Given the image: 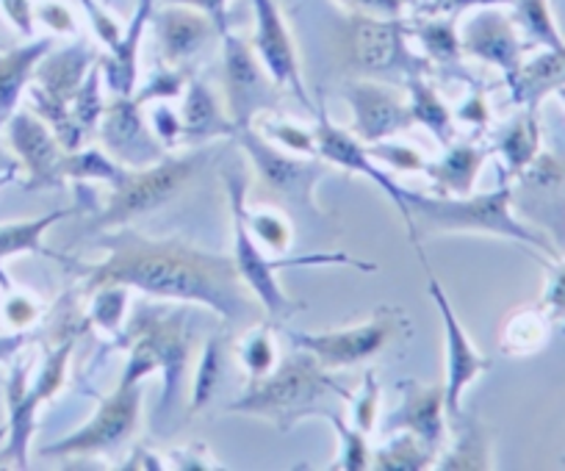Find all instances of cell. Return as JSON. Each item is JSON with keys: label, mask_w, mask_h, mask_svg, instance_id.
Segmentation results:
<instances>
[{"label": "cell", "mask_w": 565, "mask_h": 471, "mask_svg": "<svg viewBox=\"0 0 565 471\" xmlns=\"http://www.w3.org/2000/svg\"><path fill=\"white\" fill-rule=\"evenodd\" d=\"M95 245L106 258L81 267L84 295L117 283L156 300L200 302L231 324L255 319L253 291L238 278L233 256H216L178 239H148L136 231L100 233Z\"/></svg>", "instance_id": "1"}, {"label": "cell", "mask_w": 565, "mask_h": 471, "mask_svg": "<svg viewBox=\"0 0 565 471\" xmlns=\"http://www.w3.org/2000/svg\"><path fill=\"white\" fill-rule=\"evenodd\" d=\"M407 216H411V239L416 242L422 233H491L499 239H513L519 245L532 247L541 256L563 258L546 233L535 231L515 216L510 205V186H499L486 194H438L427 197L418 192H402Z\"/></svg>", "instance_id": "2"}, {"label": "cell", "mask_w": 565, "mask_h": 471, "mask_svg": "<svg viewBox=\"0 0 565 471\" xmlns=\"http://www.w3.org/2000/svg\"><path fill=\"white\" fill-rule=\"evenodd\" d=\"M350 397L352 394L330 377V372L313 358L311 352L300 350L282 364L277 361L269 375L249 381L247 392L231 405V410L271 419L280 430H291L306 416L324 414L328 399L350 403Z\"/></svg>", "instance_id": "3"}, {"label": "cell", "mask_w": 565, "mask_h": 471, "mask_svg": "<svg viewBox=\"0 0 565 471\" xmlns=\"http://www.w3.org/2000/svg\"><path fill=\"white\" fill-rule=\"evenodd\" d=\"M225 186H227V200H231V216H233V264L238 269V278L244 280L249 291H253L255 300L260 302L266 313L271 319H286L291 313L302 311L300 302L291 300L286 291L277 286L275 269L280 267H311V264H339V267H358L363 272H374V264H363L358 258L344 256H308V258H282V261H269V256L264 253V247L249 236L247 225L242 220V205H244V178L236 172H225Z\"/></svg>", "instance_id": "4"}, {"label": "cell", "mask_w": 565, "mask_h": 471, "mask_svg": "<svg viewBox=\"0 0 565 471\" xmlns=\"http://www.w3.org/2000/svg\"><path fill=\"white\" fill-rule=\"evenodd\" d=\"M209 159L211 148H200L186 156H161L156 164L139 170H125V175L111 186L103 211L92 222V231L103 233L111 227H125L136 216L161 208L189 186V181L203 170Z\"/></svg>", "instance_id": "5"}, {"label": "cell", "mask_w": 565, "mask_h": 471, "mask_svg": "<svg viewBox=\"0 0 565 471\" xmlns=\"http://www.w3.org/2000/svg\"><path fill=\"white\" fill-rule=\"evenodd\" d=\"M344 62L366 78H391V75H422L427 62L407 47V23L402 18H374V14H352L344 36Z\"/></svg>", "instance_id": "6"}, {"label": "cell", "mask_w": 565, "mask_h": 471, "mask_svg": "<svg viewBox=\"0 0 565 471\" xmlns=\"http://www.w3.org/2000/svg\"><path fill=\"white\" fill-rule=\"evenodd\" d=\"M405 330L407 317L402 313V308L383 306L377 308L372 319L355 324V328L324 330V333H291V339L300 350L311 352L324 370L335 372L377 358L380 352L388 350Z\"/></svg>", "instance_id": "7"}, {"label": "cell", "mask_w": 565, "mask_h": 471, "mask_svg": "<svg viewBox=\"0 0 565 471\" xmlns=\"http://www.w3.org/2000/svg\"><path fill=\"white\" fill-rule=\"evenodd\" d=\"M233 139L238 142V148L249 156L255 172L264 181V186L269 192H275L277 197L286 200L289 205L302 211H311L313 216H322V208L317 203V183L328 175V161L322 159H297V156L282 153L280 144L269 142L266 137H260L255 131V126L236 128Z\"/></svg>", "instance_id": "8"}, {"label": "cell", "mask_w": 565, "mask_h": 471, "mask_svg": "<svg viewBox=\"0 0 565 471\" xmlns=\"http://www.w3.org/2000/svg\"><path fill=\"white\" fill-rule=\"evenodd\" d=\"M510 205L515 216L541 227L565 256V159L557 153H541L513 178Z\"/></svg>", "instance_id": "9"}, {"label": "cell", "mask_w": 565, "mask_h": 471, "mask_svg": "<svg viewBox=\"0 0 565 471\" xmlns=\"http://www.w3.org/2000/svg\"><path fill=\"white\" fill-rule=\"evenodd\" d=\"M222 86H225V111L236 128L253 126L258 114L275 108L277 89H280L258 62L249 40H242L231 31L222 34Z\"/></svg>", "instance_id": "10"}, {"label": "cell", "mask_w": 565, "mask_h": 471, "mask_svg": "<svg viewBox=\"0 0 565 471\" xmlns=\"http://www.w3.org/2000/svg\"><path fill=\"white\" fill-rule=\"evenodd\" d=\"M141 405V383H122L119 381L117 392L108 399H103L97 414L84 427L70 432L58 443L42 449L47 458H81V454H100L111 452L119 443L128 441L139 421Z\"/></svg>", "instance_id": "11"}, {"label": "cell", "mask_w": 565, "mask_h": 471, "mask_svg": "<svg viewBox=\"0 0 565 471\" xmlns=\"http://www.w3.org/2000/svg\"><path fill=\"white\" fill-rule=\"evenodd\" d=\"M424 269H427V280H430L427 289H430L433 302H436L438 313H441L444 333H447V383H444V403H447V419L455 421L463 414L466 388L491 370V361L482 352H477V346L471 344L469 333L463 330L460 319L455 317L452 302H449L447 291H444L441 280L436 278L427 258H424Z\"/></svg>", "instance_id": "12"}, {"label": "cell", "mask_w": 565, "mask_h": 471, "mask_svg": "<svg viewBox=\"0 0 565 471\" xmlns=\"http://www.w3.org/2000/svg\"><path fill=\"white\" fill-rule=\"evenodd\" d=\"M458 40L463 56L493 64L502 69L504 78H513L530 47V42L521 40L515 20L504 14L502 7H480L463 23L458 20Z\"/></svg>", "instance_id": "13"}, {"label": "cell", "mask_w": 565, "mask_h": 471, "mask_svg": "<svg viewBox=\"0 0 565 471\" xmlns=\"http://www.w3.org/2000/svg\"><path fill=\"white\" fill-rule=\"evenodd\" d=\"M253 12H255V31H253V45L255 56L264 64V69L269 73V78L275 81L277 86H289L295 92L297 100L313 111L311 97H308L306 84H302L300 75V58H297L295 40H291V31L282 20L280 7L277 0H253Z\"/></svg>", "instance_id": "14"}, {"label": "cell", "mask_w": 565, "mask_h": 471, "mask_svg": "<svg viewBox=\"0 0 565 471\" xmlns=\"http://www.w3.org/2000/svg\"><path fill=\"white\" fill-rule=\"evenodd\" d=\"M352 108V133L361 142H383L413 128V114L405 97L394 86L377 78H355L344 89Z\"/></svg>", "instance_id": "15"}, {"label": "cell", "mask_w": 565, "mask_h": 471, "mask_svg": "<svg viewBox=\"0 0 565 471\" xmlns=\"http://www.w3.org/2000/svg\"><path fill=\"white\" fill-rule=\"evenodd\" d=\"M134 328L130 333L145 335L150 341L156 352V361H159V372L164 375V394H161V414L172 408L178 397L183 392V375H186L189 366V350H192V341L186 333V319L181 313L170 311H148L141 308L136 313Z\"/></svg>", "instance_id": "16"}, {"label": "cell", "mask_w": 565, "mask_h": 471, "mask_svg": "<svg viewBox=\"0 0 565 471\" xmlns=\"http://www.w3.org/2000/svg\"><path fill=\"white\" fill-rule=\"evenodd\" d=\"M97 126H100L106 153L119 164H128L130 170L156 164L164 156L161 153L164 148L153 137L148 120L141 117V103L134 95H117L111 103H106Z\"/></svg>", "instance_id": "17"}, {"label": "cell", "mask_w": 565, "mask_h": 471, "mask_svg": "<svg viewBox=\"0 0 565 471\" xmlns=\"http://www.w3.org/2000/svg\"><path fill=\"white\" fill-rule=\"evenodd\" d=\"M3 128H7L9 148L20 159L23 170L29 172L25 186L40 189L62 183L58 164H62V156L67 150L62 148L56 133L51 131V126L42 120L40 114H34L31 108H18Z\"/></svg>", "instance_id": "18"}, {"label": "cell", "mask_w": 565, "mask_h": 471, "mask_svg": "<svg viewBox=\"0 0 565 471\" xmlns=\"http://www.w3.org/2000/svg\"><path fill=\"white\" fill-rule=\"evenodd\" d=\"M150 25H153L161 58L175 69L192 64L220 34V29L200 9L186 7V3H167V0H161V7L153 9Z\"/></svg>", "instance_id": "19"}, {"label": "cell", "mask_w": 565, "mask_h": 471, "mask_svg": "<svg viewBox=\"0 0 565 471\" xmlns=\"http://www.w3.org/2000/svg\"><path fill=\"white\" fill-rule=\"evenodd\" d=\"M313 137H317L319 159L328 161L330 167H341V170H347V172H358V175H363V178H369V181L377 183V186L383 189L391 200H394L396 208H399V214H402V220H405L407 231H411V216H407L405 200H402V192H405V189H402L399 183L388 175V172L380 170V167L374 164L369 148L355 137V133L333 126V122H330L328 117L322 114V117H319L317 131H313Z\"/></svg>", "instance_id": "20"}, {"label": "cell", "mask_w": 565, "mask_h": 471, "mask_svg": "<svg viewBox=\"0 0 565 471\" xmlns=\"http://www.w3.org/2000/svg\"><path fill=\"white\" fill-rule=\"evenodd\" d=\"M47 399L31 383V361H18L9 370L7 381V410H9V438L0 449V465H18L29 469V447L36 432V414Z\"/></svg>", "instance_id": "21"}, {"label": "cell", "mask_w": 565, "mask_h": 471, "mask_svg": "<svg viewBox=\"0 0 565 471\" xmlns=\"http://www.w3.org/2000/svg\"><path fill=\"white\" fill-rule=\"evenodd\" d=\"M402 405L391 416L385 432L405 430L413 432L418 441L430 449H441L447 443V403H444V386H418V383H402Z\"/></svg>", "instance_id": "22"}, {"label": "cell", "mask_w": 565, "mask_h": 471, "mask_svg": "<svg viewBox=\"0 0 565 471\" xmlns=\"http://www.w3.org/2000/svg\"><path fill=\"white\" fill-rule=\"evenodd\" d=\"M97 58L100 56L95 53V47H92L89 42L81 40L58 53L47 51L45 58L40 62V67H36L31 84H34L36 89L45 92V95L56 97V100L70 103L75 97V92L84 86L86 75L95 67Z\"/></svg>", "instance_id": "23"}, {"label": "cell", "mask_w": 565, "mask_h": 471, "mask_svg": "<svg viewBox=\"0 0 565 471\" xmlns=\"http://www.w3.org/2000/svg\"><path fill=\"white\" fill-rule=\"evenodd\" d=\"M508 84L515 106L537 111V106L548 95L565 86V45L543 47L537 56L524 58L513 78H508Z\"/></svg>", "instance_id": "24"}, {"label": "cell", "mask_w": 565, "mask_h": 471, "mask_svg": "<svg viewBox=\"0 0 565 471\" xmlns=\"http://www.w3.org/2000/svg\"><path fill=\"white\" fill-rule=\"evenodd\" d=\"M47 51H53V36L31 40L25 45L0 53V128L7 126L9 117L20 108Z\"/></svg>", "instance_id": "25"}, {"label": "cell", "mask_w": 565, "mask_h": 471, "mask_svg": "<svg viewBox=\"0 0 565 471\" xmlns=\"http://www.w3.org/2000/svg\"><path fill=\"white\" fill-rule=\"evenodd\" d=\"M181 122L183 137L194 139V142H209V139L233 137L236 133V126L231 122L227 111L216 106L214 92L209 89L205 81H192L189 89L183 92Z\"/></svg>", "instance_id": "26"}, {"label": "cell", "mask_w": 565, "mask_h": 471, "mask_svg": "<svg viewBox=\"0 0 565 471\" xmlns=\"http://www.w3.org/2000/svg\"><path fill=\"white\" fill-rule=\"evenodd\" d=\"M488 156H491V150L477 148V144H447V153L436 164L427 161L424 172L433 178V186L441 194L463 197V194L475 192L477 175H480Z\"/></svg>", "instance_id": "27"}, {"label": "cell", "mask_w": 565, "mask_h": 471, "mask_svg": "<svg viewBox=\"0 0 565 471\" xmlns=\"http://www.w3.org/2000/svg\"><path fill=\"white\" fill-rule=\"evenodd\" d=\"M455 427V443L436 460L438 469H452V471H488L493 469L491 463V436L480 421L469 419L460 414L452 421Z\"/></svg>", "instance_id": "28"}, {"label": "cell", "mask_w": 565, "mask_h": 471, "mask_svg": "<svg viewBox=\"0 0 565 471\" xmlns=\"http://www.w3.org/2000/svg\"><path fill=\"white\" fill-rule=\"evenodd\" d=\"M75 208H56L51 214H42L36 220H20V222H7L0 225V278H3V261L14 256H23V253H34V256H51V253L42 247L45 233L51 231L56 222L67 220Z\"/></svg>", "instance_id": "29"}, {"label": "cell", "mask_w": 565, "mask_h": 471, "mask_svg": "<svg viewBox=\"0 0 565 471\" xmlns=\"http://www.w3.org/2000/svg\"><path fill=\"white\" fill-rule=\"evenodd\" d=\"M497 150L504 161L510 178L519 175L537 153H541V128H537V111H524L510 120L497 137Z\"/></svg>", "instance_id": "30"}, {"label": "cell", "mask_w": 565, "mask_h": 471, "mask_svg": "<svg viewBox=\"0 0 565 471\" xmlns=\"http://www.w3.org/2000/svg\"><path fill=\"white\" fill-rule=\"evenodd\" d=\"M552 333V319L546 317L541 306L537 308H519V311L510 313L502 324V335H499V344H502L504 355H532V352L543 350Z\"/></svg>", "instance_id": "31"}, {"label": "cell", "mask_w": 565, "mask_h": 471, "mask_svg": "<svg viewBox=\"0 0 565 471\" xmlns=\"http://www.w3.org/2000/svg\"><path fill=\"white\" fill-rule=\"evenodd\" d=\"M407 89H411V100H407V106H411L413 122L430 128L441 144H452L455 133H458V126H455L452 111H449L447 103L441 100L436 86L427 84L422 75H413V78H407Z\"/></svg>", "instance_id": "32"}, {"label": "cell", "mask_w": 565, "mask_h": 471, "mask_svg": "<svg viewBox=\"0 0 565 471\" xmlns=\"http://www.w3.org/2000/svg\"><path fill=\"white\" fill-rule=\"evenodd\" d=\"M438 452L424 441H418L413 432L396 430L388 432V441L374 452L372 465L380 471H424L436 465Z\"/></svg>", "instance_id": "33"}, {"label": "cell", "mask_w": 565, "mask_h": 471, "mask_svg": "<svg viewBox=\"0 0 565 471\" xmlns=\"http://www.w3.org/2000/svg\"><path fill=\"white\" fill-rule=\"evenodd\" d=\"M418 45L424 47L427 58L438 64H458L460 62V40H458V18L449 14H422L413 23Z\"/></svg>", "instance_id": "34"}, {"label": "cell", "mask_w": 565, "mask_h": 471, "mask_svg": "<svg viewBox=\"0 0 565 471\" xmlns=\"http://www.w3.org/2000/svg\"><path fill=\"white\" fill-rule=\"evenodd\" d=\"M222 381H225V335H211L203 346V355H200L198 372H194L192 414H200L214 403Z\"/></svg>", "instance_id": "35"}, {"label": "cell", "mask_w": 565, "mask_h": 471, "mask_svg": "<svg viewBox=\"0 0 565 471\" xmlns=\"http://www.w3.org/2000/svg\"><path fill=\"white\" fill-rule=\"evenodd\" d=\"M125 175V167L114 161L111 156L103 153L100 148H78L62 156L58 164V178H73V181H103L108 186Z\"/></svg>", "instance_id": "36"}, {"label": "cell", "mask_w": 565, "mask_h": 471, "mask_svg": "<svg viewBox=\"0 0 565 471\" xmlns=\"http://www.w3.org/2000/svg\"><path fill=\"white\" fill-rule=\"evenodd\" d=\"M236 358L238 364H242V370L247 372L249 381L269 375V372L275 370L280 358H277L275 339H271L269 324H253V328L236 341Z\"/></svg>", "instance_id": "37"}, {"label": "cell", "mask_w": 565, "mask_h": 471, "mask_svg": "<svg viewBox=\"0 0 565 471\" xmlns=\"http://www.w3.org/2000/svg\"><path fill=\"white\" fill-rule=\"evenodd\" d=\"M515 7V25L524 36H530L532 45L541 47H563L565 40L559 36L557 25H554L552 9L548 0H513Z\"/></svg>", "instance_id": "38"}, {"label": "cell", "mask_w": 565, "mask_h": 471, "mask_svg": "<svg viewBox=\"0 0 565 471\" xmlns=\"http://www.w3.org/2000/svg\"><path fill=\"white\" fill-rule=\"evenodd\" d=\"M242 220L247 225L249 236L269 253H286L291 247V239H295L291 222L282 214H277V211L242 205Z\"/></svg>", "instance_id": "39"}, {"label": "cell", "mask_w": 565, "mask_h": 471, "mask_svg": "<svg viewBox=\"0 0 565 471\" xmlns=\"http://www.w3.org/2000/svg\"><path fill=\"white\" fill-rule=\"evenodd\" d=\"M89 319L106 333H119L128 317V286H100V289L89 291Z\"/></svg>", "instance_id": "40"}, {"label": "cell", "mask_w": 565, "mask_h": 471, "mask_svg": "<svg viewBox=\"0 0 565 471\" xmlns=\"http://www.w3.org/2000/svg\"><path fill=\"white\" fill-rule=\"evenodd\" d=\"M253 126H260L258 128L260 137H266L269 142H275V144H282V148L291 150V153L317 156V137H313V133H308L306 128L297 126V122L277 120V117H271L269 111H264L255 117Z\"/></svg>", "instance_id": "41"}, {"label": "cell", "mask_w": 565, "mask_h": 471, "mask_svg": "<svg viewBox=\"0 0 565 471\" xmlns=\"http://www.w3.org/2000/svg\"><path fill=\"white\" fill-rule=\"evenodd\" d=\"M100 64H95V67L89 69V75H86L84 86H81V89L75 92L73 100H70V111H73L75 122H78L84 133L100 122L103 108H106V100H103L100 95Z\"/></svg>", "instance_id": "42"}, {"label": "cell", "mask_w": 565, "mask_h": 471, "mask_svg": "<svg viewBox=\"0 0 565 471\" xmlns=\"http://www.w3.org/2000/svg\"><path fill=\"white\" fill-rule=\"evenodd\" d=\"M333 421L335 432L341 438V449H339V469L344 471H366L372 465V452H369V443H366V432H361L358 427L347 425L341 419V414L330 416Z\"/></svg>", "instance_id": "43"}, {"label": "cell", "mask_w": 565, "mask_h": 471, "mask_svg": "<svg viewBox=\"0 0 565 471\" xmlns=\"http://www.w3.org/2000/svg\"><path fill=\"white\" fill-rule=\"evenodd\" d=\"M3 289V300H0V319L9 324V328L14 330H29L31 324L40 319L42 313V306L36 297L25 295V291L14 289L12 283H3L0 286Z\"/></svg>", "instance_id": "44"}, {"label": "cell", "mask_w": 565, "mask_h": 471, "mask_svg": "<svg viewBox=\"0 0 565 471\" xmlns=\"http://www.w3.org/2000/svg\"><path fill=\"white\" fill-rule=\"evenodd\" d=\"M546 286H543L541 308L552 319V328H559L565 333V256L557 261H546Z\"/></svg>", "instance_id": "45"}, {"label": "cell", "mask_w": 565, "mask_h": 471, "mask_svg": "<svg viewBox=\"0 0 565 471\" xmlns=\"http://www.w3.org/2000/svg\"><path fill=\"white\" fill-rule=\"evenodd\" d=\"M347 405H352V427H358L361 432H372L380 414V383L372 370L363 375L361 392H358L355 397H350Z\"/></svg>", "instance_id": "46"}, {"label": "cell", "mask_w": 565, "mask_h": 471, "mask_svg": "<svg viewBox=\"0 0 565 471\" xmlns=\"http://www.w3.org/2000/svg\"><path fill=\"white\" fill-rule=\"evenodd\" d=\"M369 153H372V159H380L388 170H396V172L427 170V159H424L416 148H411V144L388 142V139H383V142H374L372 148H369Z\"/></svg>", "instance_id": "47"}, {"label": "cell", "mask_w": 565, "mask_h": 471, "mask_svg": "<svg viewBox=\"0 0 565 471\" xmlns=\"http://www.w3.org/2000/svg\"><path fill=\"white\" fill-rule=\"evenodd\" d=\"M34 14H36V23H42L51 34L56 36H70L78 31L73 9H70L64 0H36Z\"/></svg>", "instance_id": "48"}, {"label": "cell", "mask_w": 565, "mask_h": 471, "mask_svg": "<svg viewBox=\"0 0 565 471\" xmlns=\"http://www.w3.org/2000/svg\"><path fill=\"white\" fill-rule=\"evenodd\" d=\"M183 86H186V81H183L181 69L159 67V69H156L153 78L148 81V89L141 92V95H136V100H139V103L172 100V97L183 95Z\"/></svg>", "instance_id": "49"}, {"label": "cell", "mask_w": 565, "mask_h": 471, "mask_svg": "<svg viewBox=\"0 0 565 471\" xmlns=\"http://www.w3.org/2000/svg\"><path fill=\"white\" fill-rule=\"evenodd\" d=\"M159 106L150 111V131L153 137L159 139L161 148H172L178 139L183 137V122H181V114L172 111V106L167 100H156Z\"/></svg>", "instance_id": "50"}, {"label": "cell", "mask_w": 565, "mask_h": 471, "mask_svg": "<svg viewBox=\"0 0 565 471\" xmlns=\"http://www.w3.org/2000/svg\"><path fill=\"white\" fill-rule=\"evenodd\" d=\"M0 12L18 29L20 34L34 40L36 34V14H34V0H0Z\"/></svg>", "instance_id": "51"}, {"label": "cell", "mask_w": 565, "mask_h": 471, "mask_svg": "<svg viewBox=\"0 0 565 471\" xmlns=\"http://www.w3.org/2000/svg\"><path fill=\"white\" fill-rule=\"evenodd\" d=\"M480 7H513V0H427L422 7L424 14H449V18H460L469 9Z\"/></svg>", "instance_id": "52"}, {"label": "cell", "mask_w": 565, "mask_h": 471, "mask_svg": "<svg viewBox=\"0 0 565 471\" xmlns=\"http://www.w3.org/2000/svg\"><path fill=\"white\" fill-rule=\"evenodd\" d=\"M167 3H186V7L200 9L205 18H211V23L220 29V34H225L227 29V3L231 0H167Z\"/></svg>", "instance_id": "53"}, {"label": "cell", "mask_w": 565, "mask_h": 471, "mask_svg": "<svg viewBox=\"0 0 565 471\" xmlns=\"http://www.w3.org/2000/svg\"><path fill=\"white\" fill-rule=\"evenodd\" d=\"M355 12L374 14V18H402L405 0H347Z\"/></svg>", "instance_id": "54"}, {"label": "cell", "mask_w": 565, "mask_h": 471, "mask_svg": "<svg viewBox=\"0 0 565 471\" xmlns=\"http://www.w3.org/2000/svg\"><path fill=\"white\" fill-rule=\"evenodd\" d=\"M153 9H156V0H136V12L134 20H130L128 31H125V40L136 42L141 45V36H145V29L150 25V18H153Z\"/></svg>", "instance_id": "55"}, {"label": "cell", "mask_w": 565, "mask_h": 471, "mask_svg": "<svg viewBox=\"0 0 565 471\" xmlns=\"http://www.w3.org/2000/svg\"><path fill=\"white\" fill-rule=\"evenodd\" d=\"M458 120L469 122V126H486L488 103H486V95H482V92H475V95L463 103V108L458 111Z\"/></svg>", "instance_id": "56"}, {"label": "cell", "mask_w": 565, "mask_h": 471, "mask_svg": "<svg viewBox=\"0 0 565 471\" xmlns=\"http://www.w3.org/2000/svg\"><path fill=\"white\" fill-rule=\"evenodd\" d=\"M25 344H29V333H23V330L0 335V364H9V361L18 358Z\"/></svg>", "instance_id": "57"}, {"label": "cell", "mask_w": 565, "mask_h": 471, "mask_svg": "<svg viewBox=\"0 0 565 471\" xmlns=\"http://www.w3.org/2000/svg\"><path fill=\"white\" fill-rule=\"evenodd\" d=\"M424 3H427V0H405V7H416V9H422Z\"/></svg>", "instance_id": "58"}, {"label": "cell", "mask_w": 565, "mask_h": 471, "mask_svg": "<svg viewBox=\"0 0 565 471\" xmlns=\"http://www.w3.org/2000/svg\"><path fill=\"white\" fill-rule=\"evenodd\" d=\"M554 95H557L559 100H563V106H565V86H563V89H557V92H554Z\"/></svg>", "instance_id": "59"}, {"label": "cell", "mask_w": 565, "mask_h": 471, "mask_svg": "<svg viewBox=\"0 0 565 471\" xmlns=\"http://www.w3.org/2000/svg\"><path fill=\"white\" fill-rule=\"evenodd\" d=\"M0 53H3V51H0Z\"/></svg>", "instance_id": "60"}]
</instances>
